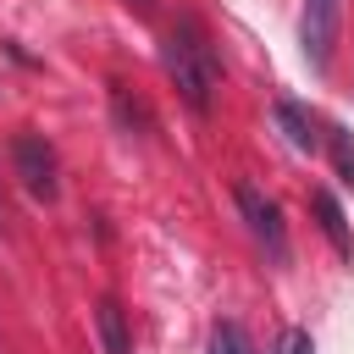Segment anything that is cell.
<instances>
[{
	"label": "cell",
	"mask_w": 354,
	"mask_h": 354,
	"mask_svg": "<svg viewBox=\"0 0 354 354\" xmlns=\"http://www.w3.org/2000/svg\"><path fill=\"white\" fill-rule=\"evenodd\" d=\"M160 66H166L177 100H183L194 116H210L216 83H221V55H216V44H210V33H205L199 17H177V22L166 28V39H160Z\"/></svg>",
	"instance_id": "6da1fadb"
},
{
	"label": "cell",
	"mask_w": 354,
	"mask_h": 354,
	"mask_svg": "<svg viewBox=\"0 0 354 354\" xmlns=\"http://www.w3.org/2000/svg\"><path fill=\"white\" fill-rule=\"evenodd\" d=\"M11 171H17V177H22V188H28L33 199H44V205L61 194V160H55L50 138H44V133H33V127L11 133Z\"/></svg>",
	"instance_id": "7a4b0ae2"
},
{
	"label": "cell",
	"mask_w": 354,
	"mask_h": 354,
	"mask_svg": "<svg viewBox=\"0 0 354 354\" xmlns=\"http://www.w3.org/2000/svg\"><path fill=\"white\" fill-rule=\"evenodd\" d=\"M232 205H238V216L249 221L254 243H260V249H266L277 266H288L293 243H288V227H282V205H277L271 194H260L254 183H238V188H232Z\"/></svg>",
	"instance_id": "3957f363"
},
{
	"label": "cell",
	"mask_w": 354,
	"mask_h": 354,
	"mask_svg": "<svg viewBox=\"0 0 354 354\" xmlns=\"http://www.w3.org/2000/svg\"><path fill=\"white\" fill-rule=\"evenodd\" d=\"M337 22H343V0H304V11H299V50H304L310 72H326L332 66Z\"/></svg>",
	"instance_id": "277c9868"
},
{
	"label": "cell",
	"mask_w": 354,
	"mask_h": 354,
	"mask_svg": "<svg viewBox=\"0 0 354 354\" xmlns=\"http://www.w3.org/2000/svg\"><path fill=\"white\" fill-rule=\"evenodd\" d=\"M271 116H277V127L288 133V144H293L299 155L326 149V127L315 122V111H310V105H299V100H277V105H271Z\"/></svg>",
	"instance_id": "5b68a950"
},
{
	"label": "cell",
	"mask_w": 354,
	"mask_h": 354,
	"mask_svg": "<svg viewBox=\"0 0 354 354\" xmlns=\"http://www.w3.org/2000/svg\"><path fill=\"white\" fill-rule=\"evenodd\" d=\"M310 210H315V227H321V238L337 249V260H354V232H348V216H343L337 194H326V188H310Z\"/></svg>",
	"instance_id": "8992f818"
},
{
	"label": "cell",
	"mask_w": 354,
	"mask_h": 354,
	"mask_svg": "<svg viewBox=\"0 0 354 354\" xmlns=\"http://www.w3.org/2000/svg\"><path fill=\"white\" fill-rule=\"evenodd\" d=\"M94 332H100V348L105 354H133V326H127V310L116 293H105L94 304Z\"/></svg>",
	"instance_id": "52a82bcc"
},
{
	"label": "cell",
	"mask_w": 354,
	"mask_h": 354,
	"mask_svg": "<svg viewBox=\"0 0 354 354\" xmlns=\"http://www.w3.org/2000/svg\"><path fill=\"white\" fill-rule=\"evenodd\" d=\"M205 354H254V337H249V326H243V321H216V326H210Z\"/></svg>",
	"instance_id": "ba28073f"
},
{
	"label": "cell",
	"mask_w": 354,
	"mask_h": 354,
	"mask_svg": "<svg viewBox=\"0 0 354 354\" xmlns=\"http://www.w3.org/2000/svg\"><path fill=\"white\" fill-rule=\"evenodd\" d=\"M326 155H332V171L343 188H354V133L343 127H326Z\"/></svg>",
	"instance_id": "9c48e42d"
},
{
	"label": "cell",
	"mask_w": 354,
	"mask_h": 354,
	"mask_svg": "<svg viewBox=\"0 0 354 354\" xmlns=\"http://www.w3.org/2000/svg\"><path fill=\"white\" fill-rule=\"evenodd\" d=\"M277 348H282V354H315V343H310V332H304V326H288Z\"/></svg>",
	"instance_id": "30bf717a"
},
{
	"label": "cell",
	"mask_w": 354,
	"mask_h": 354,
	"mask_svg": "<svg viewBox=\"0 0 354 354\" xmlns=\"http://www.w3.org/2000/svg\"><path fill=\"white\" fill-rule=\"evenodd\" d=\"M127 6H133L138 17H149V11H155V0H127Z\"/></svg>",
	"instance_id": "8fae6325"
}]
</instances>
